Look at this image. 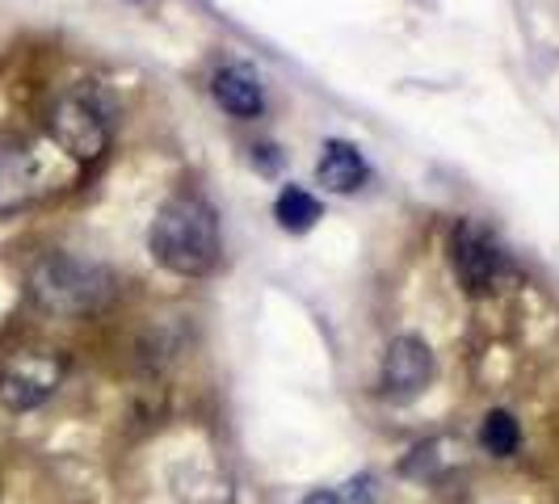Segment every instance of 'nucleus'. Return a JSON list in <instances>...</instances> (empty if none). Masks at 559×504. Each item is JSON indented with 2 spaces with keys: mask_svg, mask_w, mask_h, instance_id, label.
<instances>
[{
  "mask_svg": "<svg viewBox=\"0 0 559 504\" xmlns=\"http://www.w3.org/2000/svg\"><path fill=\"white\" fill-rule=\"evenodd\" d=\"M252 165L261 168V172H278V165H282L278 147H274V143H261V147H252Z\"/></svg>",
  "mask_w": 559,
  "mask_h": 504,
  "instance_id": "ddd939ff",
  "label": "nucleus"
},
{
  "mask_svg": "<svg viewBox=\"0 0 559 504\" xmlns=\"http://www.w3.org/2000/svg\"><path fill=\"white\" fill-rule=\"evenodd\" d=\"M450 265H454L459 286L467 295H476V299L497 295V290H504L509 281L518 278V269H513L509 252L501 249V240L488 227L472 224V219L454 224V231H450Z\"/></svg>",
  "mask_w": 559,
  "mask_h": 504,
  "instance_id": "20e7f679",
  "label": "nucleus"
},
{
  "mask_svg": "<svg viewBox=\"0 0 559 504\" xmlns=\"http://www.w3.org/2000/svg\"><path fill=\"white\" fill-rule=\"evenodd\" d=\"M63 370L68 362L51 353V349H26V353H13L4 370H0V404L9 412H34L43 408L63 383Z\"/></svg>",
  "mask_w": 559,
  "mask_h": 504,
  "instance_id": "39448f33",
  "label": "nucleus"
},
{
  "mask_svg": "<svg viewBox=\"0 0 559 504\" xmlns=\"http://www.w3.org/2000/svg\"><path fill=\"white\" fill-rule=\"evenodd\" d=\"M459 463H463V442H459V437H429V442H420V446L404 458L400 471L408 479H420V483H438V479H447Z\"/></svg>",
  "mask_w": 559,
  "mask_h": 504,
  "instance_id": "9d476101",
  "label": "nucleus"
},
{
  "mask_svg": "<svg viewBox=\"0 0 559 504\" xmlns=\"http://www.w3.org/2000/svg\"><path fill=\"white\" fill-rule=\"evenodd\" d=\"M316 177H320V185H324V190H333V194H354V190H362L366 185L370 168H366L362 152H358L354 143L329 140L324 143L320 165H316Z\"/></svg>",
  "mask_w": 559,
  "mask_h": 504,
  "instance_id": "1a4fd4ad",
  "label": "nucleus"
},
{
  "mask_svg": "<svg viewBox=\"0 0 559 504\" xmlns=\"http://www.w3.org/2000/svg\"><path fill=\"white\" fill-rule=\"evenodd\" d=\"M147 252L177 278L211 274L224 256L215 206L198 194H173L168 202H160L156 219L147 227Z\"/></svg>",
  "mask_w": 559,
  "mask_h": 504,
  "instance_id": "f257e3e1",
  "label": "nucleus"
},
{
  "mask_svg": "<svg viewBox=\"0 0 559 504\" xmlns=\"http://www.w3.org/2000/svg\"><path fill=\"white\" fill-rule=\"evenodd\" d=\"M320 215H324L320 197L308 194L304 185H286V190L274 197V219H278L282 231H295V236H304V231H311V227L320 224Z\"/></svg>",
  "mask_w": 559,
  "mask_h": 504,
  "instance_id": "9b49d317",
  "label": "nucleus"
},
{
  "mask_svg": "<svg viewBox=\"0 0 559 504\" xmlns=\"http://www.w3.org/2000/svg\"><path fill=\"white\" fill-rule=\"evenodd\" d=\"M479 446H484V454H492V458H513L518 446H522V424L513 420V412L492 408L484 417V424H479Z\"/></svg>",
  "mask_w": 559,
  "mask_h": 504,
  "instance_id": "f8f14e48",
  "label": "nucleus"
},
{
  "mask_svg": "<svg viewBox=\"0 0 559 504\" xmlns=\"http://www.w3.org/2000/svg\"><path fill=\"white\" fill-rule=\"evenodd\" d=\"M47 135L59 143V152H68L81 165L102 160L114 140L110 101L93 84L63 88V93L51 97V106H47Z\"/></svg>",
  "mask_w": 559,
  "mask_h": 504,
  "instance_id": "7ed1b4c3",
  "label": "nucleus"
},
{
  "mask_svg": "<svg viewBox=\"0 0 559 504\" xmlns=\"http://www.w3.org/2000/svg\"><path fill=\"white\" fill-rule=\"evenodd\" d=\"M211 97H215L219 110L231 113V118H240V122L265 113V88H261V81L252 76L245 63L219 68V72L211 76Z\"/></svg>",
  "mask_w": 559,
  "mask_h": 504,
  "instance_id": "6e6552de",
  "label": "nucleus"
},
{
  "mask_svg": "<svg viewBox=\"0 0 559 504\" xmlns=\"http://www.w3.org/2000/svg\"><path fill=\"white\" fill-rule=\"evenodd\" d=\"M43 194V160L29 140L0 135V219L26 211Z\"/></svg>",
  "mask_w": 559,
  "mask_h": 504,
  "instance_id": "0eeeda50",
  "label": "nucleus"
},
{
  "mask_svg": "<svg viewBox=\"0 0 559 504\" xmlns=\"http://www.w3.org/2000/svg\"><path fill=\"white\" fill-rule=\"evenodd\" d=\"M417 4H433V0H417Z\"/></svg>",
  "mask_w": 559,
  "mask_h": 504,
  "instance_id": "2eb2a0df",
  "label": "nucleus"
},
{
  "mask_svg": "<svg viewBox=\"0 0 559 504\" xmlns=\"http://www.w3.org/2000/svg\"><path fill=\"white\" fill-rule=\"evenodd\" d=\"M29 299L47 315L59 320H84L114 303L118 281L102 261H88L76 252H43L26 274Z\"/></svg>",
  "mask_w": 559,
  "mask_h": 504,
  "instance_id": "f03ea898",
  "label": "nucleus"
},
{
  "mask_svg": "<svg viewBox=\"0 0 559 504\" xmlns=\"http://www.w3.org/2000/svg\"><path fill=\"white\" fill-rule=\"evenodd\" d=\"M131 4H143V0H131Z\"/></svg>",
  "mask_w": 559,
  "mask_h": 504,
  "instance_id": "dca6fc26",
  "label": "nucleus"
},
{
  "mask_svg": "<svg viewBox=\"0 0 559 504\" xmlns=\"http://www.w3.org/2000/svg\"><path fill=\"white\" fill-rule=\"evenodd\" d=\"M304 504H345V496H341L336 488H316V492L304 496Z\"/></svg>",
  "mask_w": 559,
  "mask_h": 504,
  "instance_id": "4468645a",
  "label": "nucleus"
},
{
  "mask_svg": "<svg viewBox=\"0 0 559 504\" xmlns=\"http://www.w3.org/2000/svg\"><path fill=\"white\" fill-rule=\"evenodd\" d=\"M433 383V353L420 336H395L379 362V392L392 404L417 399Z\"/></svg>",
  "mask_w": 559,
  "mask_h": 504,
  "instance_id": "423d86ee",
  "label": "nucleus"
}]
</instances>
